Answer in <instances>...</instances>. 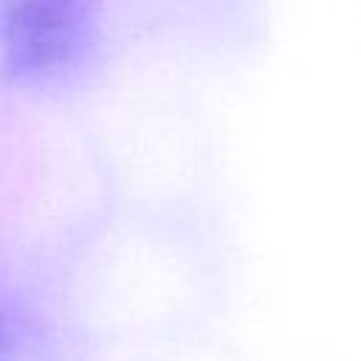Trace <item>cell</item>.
Segmentation results:
<instances>
[{
	"label": "cell",
	"instance_id": "cell-1",
	"mask_svg": "<svg viewBox=\"0 0 361 361\" xmlns=\"http://www.w3.org/2000/svg\"><path fill=\"white\" fill-rule=\"evenodd\" d=\"M99 14V0H0V85H34L76 65Z\"/></svg>",
	"mask_w": 361,
	"mask_h": 361
},
{
	"label": "cell",
	"instance_id": "cell-2",
	"mask_svg": "<svg viewBox=\"0 0 361 361\" xmlns=\"http://www.w3.org/2000/svg\"><path fill=\"white\" fill-rule=\"evenodd\" d=\"M8 353H11V324H8L6 307L0 302V358H6Z\"/></svg>",
	"mask_w": 361,
	"mask_h": 361
}]
</instances>
